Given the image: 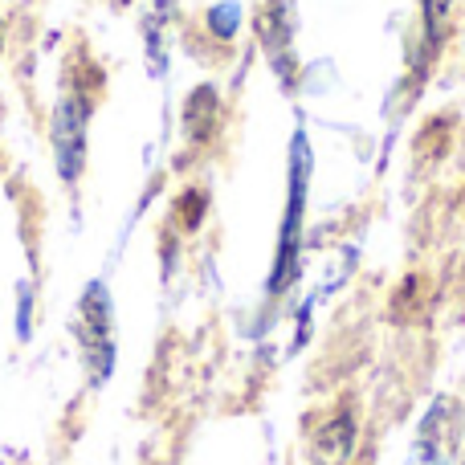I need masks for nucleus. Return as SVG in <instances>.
Returning <instances> with one entry per match:
<instances>
[{
  "mask_svg": "<svg viewBox=\"0 0 465 465\" xmlns=\"http://www.w3.org/2000/svg\"><path fill=\"white\" fill-rule=\"evenodd\" d=\"M306 188H311V143L298 131L290 139V196H286V213H282V237H278V257H273V273H270V298L286 294L298 282V270H302Z\"/></svg>",
  "mask_w": 465,
  "mask_h": 465,
  "instance_id": "obj_1",
  "label": "nucleus"
},
{
  "mask_svg": "<svg viewBox=\"0 0 465 465\" xmlns=\"http://www.w3.org/2000/svg\"><path fill=\"white\" fill-rule=\"evenodd\" d=\"M78 339L90 384H106V376L114 371V306L103 282H90L78 302Z\"/></svg>",
  "mask_w": 465,
  "mask_h": 465,
  "instance_id": "obj_2",
  "label": "nucleus"
},
{
  "mask_svg": "<svg viewBox=\"0 0 465 465\" xmlns=\"http://www.w3.org/2000/svg\"><path fill=\"white\" fill-rule=\"evenodd\" d=\"M86 127H90V98L65 94L54 111V163L65 184L82 176L86 168Z\"/></svg>",
  "mask_w": 465,
  "mask_h": 465,
  "instance_id": "obj_3",
  "label": "nucleus"
},
{
  "mask_svg": "<svg viewBox=\"0 0 465 465\" xmlns=\"http://www.w3.org/2000/svg\"><path fill=\"white\" fill-rule=\"evenodd\" d=\"M294 33H298V13L294 0H257V37L265 45L270 65L282 74V82L290 78V65H294Z\"/></svg>",
  "mask_w": 465,
  "mask_h": 465,
  "instance_id": "obj_4",
  "label": "nucleus"
},
{
  "mask_svg": "<svg viewBox=\"0 0 465 465\" xmlns=\"http://www.w3.org/2000/svg\"><path fill=\"white\" fill-rule=\"evenodd\" d=\"M360 441V420L351 409H335L322 417L311 433V461L314 465H347Z\"/></svg>",
  "mask_w": 465,
  "mask_h": 465,
  "instance_id": "obj_5",
  "label": "nucleus"
},
{
  "mask_svg": "<svg viewBox=\"0 0 465 465\" xmlns=\"http://www.w3.org/2000/svg\"><path fill=\"white\" fill-rule=\"evenodd\" d=\"M461 441V412L453 401H437L420 425V453L429 465H450L453 450Z\"/></svg>",
  "mask_w": 465,
  "mask_h": 465,
  "instance_id": "obj_6",
  "label": "nucleus"
},
{
  "mask_svg": "<svg viewBox=\"0 0 465 465\" xmlns=\"http://www.w3.org/2000/svg\"><path fill=\"white\" fill-rule=\"evenodd\" d=\"M453 5H458V0H420V13H425V41H429V49L441 45Z\"/></svg>",
  "mask_w": 465,
  "mask_h": 465,
  "instance_id": "obj_7",
  "label": "nucleus"
},
{
  "mask_svg": "<svg viewBox=\"0 0 465 465\" xmlns=\"http://www.w3.org/2000/svg\"><path fill=\"white\" fill-rule=\"evenodd\" d=\"M204 21H209V29L217 33L221 41H229L232 33L241 29V5H232V0H225V5H213Z\"/></svg>",
  "mask_w": 465,
  "mask_h": 465,
  "instance_id": "obj_8",
  "label": "nucleus"
},
{
  "mask_svg": "<svg viewBox=\"0 0 465 465\" xmlns=\"http://www.w3.org/2000/svg\"><path fill=\"white\" fill-rule=\"evenodd\" d=\"M33 335V290L21 286V294H16V339H29Z\"/></svg>",
  "mask_w": 465,
  "mask_h": 465,
  "instance_id": "obj_9",
  "label": "nucleus"
},
{
  "mask_svg": "<svg viewBox=\"0 0 465 465\" xmlns=\"http://www.w3.org/2000/svg\"><path fill=\"white\" fill-rule=\"evenodd\" d=\"M0 45H5V21H0Z\"/></svg>",
  "mask_w": 465,
  "mask_h": 465,
  "instance_id": "obj_10",
  "label": "nucleus"
},
{
  "mask_svg": "<svg viewBox=\"0 0 465 465\" xmlns=\"http://www.w3.org/2000/svg\"><path fill=\"white\" fill-rule=\"evenodd\" d=\"M461 465H465V461H461Z\"/></svg>",
  "mask_w": 465,
  "mask_h": 465,
  "instance_id": "obj_11",
  "label": "nucleus"
}]
</instances>
